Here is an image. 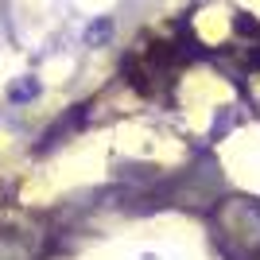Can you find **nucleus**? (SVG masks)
Listing matches in <instances>:
<instances>
[{"label": "nucleus", "mask_w": 260, "mask_h": 260, "mask_svg": "<svg viewBox=\"0 0 260 260\" xmlns=\"http://www.w3.org/2000/svg\"><path fill=\"white\" fill-rule=\"evenodd\" d=\"M237 241H245V260L260 256V206L245 198L221 210V245L229 256H237Z\"/></svg>", "instance_id": "obj_1"}, {"label": "nucleus", "mask_w": 260, "mask_h": 260, "mask_svg": "<svg viewBox=\"0 0 260 260\" xmlns=\"http://www.w3.org/2000/svg\"><path fill=\"white\" fill-rule=\"evenodd\" d=\"M109 35H113V20H93V23L86 27V43L98 47V43H105Z\"/></svg>", "instance_id": "obj_2"}, {"label": "nucleus", "mask_w": 260, "mask_h": 260, "mask_svg": "<svg viewBox=\"0 0 260 260\" xmlns=\"http://www.w3.org/2000/svg\"><path fill=\"white\" fill-rule=\"evenodd\" d=\"M35 93H39V82H35V78H23L20 86H12L8 98H12V101H31Z\"/></svg>", "instance_id": "obj_3"}]
</instances>
